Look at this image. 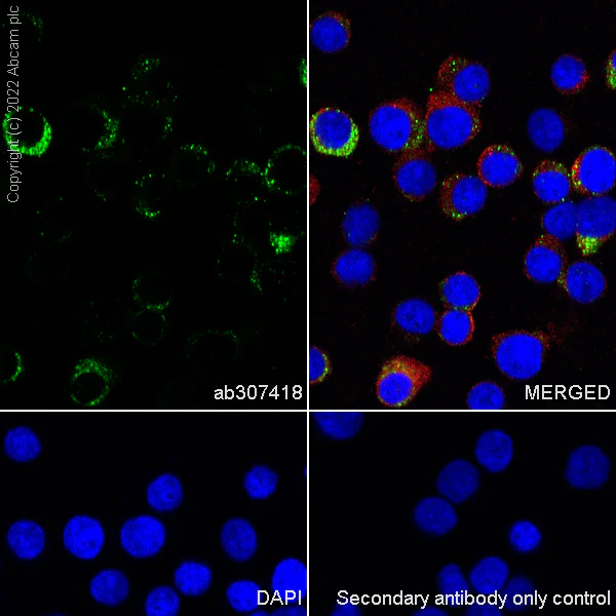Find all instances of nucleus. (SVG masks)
<instances>
[{
    "label": "nucleus",
    "instance_id": "obj_1",
    "mask_svg": "<svg viewBox=\"0 0 616 616\" xmlns=\"http://www.w3.org/2000/svg\"><path fill=\"white\" fill-rule=\"evenodd\" d=\"M423 117L429 150L464 146L482 129L479 107L461 102L440 90L429 96Z\"/></svg>",
    "mask_w": 616,
    "mask_h": 616
},
{
    "label": "nucleus",
    "instance_id": "obj_2",
    "mask_svg": "<svg viewBox=\"0 0 616 616\" xmlns=\"http://www.w3.org/2000/svg\"><path fill=\"white\" fill-rule=\"evenodd\" d=\"M373 140L389 152L405 153L428 147L425 117L407 98L387 101L374 109L369 121Z\"/></svg>",
    "mask_w": 616,
    "mask_h": 616
},
{
    "label": "nucleus",
    "instance_id": "obj_3",
    "mask_svg": "<svg viewBox=\"0 0 616 616\" xmlns=\"http://www.w3.org/2000/svg\"><path fill=\"white\" fill-rule=\"evenodd\" d=\"M550 339L544 332L511 331L493 337L494 361L506 376L525 381L542 371Z\"/></svg>",
    "mask_w": 616,
    "mask_h": 616
},
{
    "label": "nucleus",
    "instance_id": "obj_4",
    "mask_svg": "<svg viewBox=\"0 0 616 616\" xmlns=\"http://www.w3.org/2000/svg\"><path fill=\"white\" fill-rule=\"evenodd\" d=\"M432 377L433 370L425 363L406 356L395 357L384 364L377 378V398L389 408H404Z\"/></svg>",
    "mask_w": 616,
    "mask_h": 616
},
{
    "label": "nucleus",
    "instance_id": "obj_5",
    "mask_svg": "<svg viewBox=\"0 0 616 616\" xmlns=\"http://www.w3.org/2000/svg\"><path fill=\"white\" fill-rule=\"evenodd\" d=\"M438 90L470 105L481 107L491 89L489 70L481 63L450 55L439 67Z\"/></svg>",
    "mask_w": 616,
    "mask_h": 616
},
{
    "label": "nucleus",
    "instance_id": "obj_6",
    "mask_svg": "<svg viewBox=\"0 0 616 616\" xmlns=\"http://www.w3.org/2000/svg\"><path fill=\"white\" fill-rule=\"evenodd\" d=\"M616 229V203L608 196L588 197L577 205L575 237L585 257L596 254L613 237Z\"/></svg>",
    "mask_w": 616,
    "mask_h": 616
},
{
    "label": "nucleus",
    "instance_id": "obj_7",
    "mask_svg": "<svg viewBox=\"0 0 616 616\" xmlns=\"http://www.w3.org/2000/svg\"><path fill=\"white\" fill-rule=\"evenodd\" d=\"M311 138L317 150L336 157H349L360 133L349 114L337 108H323L311 120Z\"/></svg>",
    "mask_w": 616,
    "mask_h": 616
},
{
    "label": "nucleus",
    "instance_id": "obj_8",
    "mask_svg": "<svg viewBox=\"0 0 616 616\" xmlns=\"http://www.w3.org/2000/svg\"><path fill=\"white\" fill-rule=\"evenodd\" d=\"M570 178L572 187L588 197L608 194L616 181V160L613 152L600 145L584 150L574 161Z\"/></svg>",
    "mask_w": 616,
    "mask_h": 616
},
{
    "label": "nucleus",
    "instance_id": "obj_9",
    "mask_svg": "<svg viewBox=\"0 0 616 616\" xmlns=\"http://www.w3.org/2000/svg\"><path fill=\"white\" fill-rule=\"evenodd\" d=\"M487 197V186L478 176L456 173L443 180L439 201L448 218L461 221L480 212Z\"/></svg>",
    "mask_w": 616,
    "mask_h": 616
},
{
    "label": "nucleus",
    "instance_id": "obj_10",
    "mask_svg": "<svg viewBox=\"0 0 616 616\" xmlns=\"http://www.w3.org/2000/svg\"><path fill=\"white\" fill-rule=\"evenodd\" d=\"M393 175L402 195L412 202L426 199L437 185L436 168L425 148L402 153Z\"/></svg>",
    "mask_w": 616,
    "mask_h": 616
},
{
    "label": "nucleus",
    "instance_id": "obj_11",
    "mask_svg": "<svg viewBox=\"0 0 616 616\" xmlns=\"http://www.w3.org/2000/svg\"><path fill=\"white\" fill-rule=\"evenodd\" d=\"M611 460L598 446L585 445L569 454L565 480L581 490H595L604 486L610 476Z\"/></svg>",
    "mask_w": 616,
    "mask_h": 616
},
{
    "label": "nucleus",
    "instance_id": "obj_12",
    "mask_svg": "<svg viewBox=\"0 0 616 616\" xmlns=\"http://www.w3.org/2000/svg\"><path fill=\"white\" fill-rule=\"evenodd\" d=\"M568 267L563 244L549 235L539 237L524 260L526 276L542 284L558 282Z\"/></svg>",
    "mask_w": 616,
    "mask_h": 616
},
{
    "label": "nucleus",
    "instance_id": "obj_13",
    "mask_svg": "<svg viewBox=\"0 0 616 616\" xmlns=\"http://www.w3.org/2000/svg\"><path fill=\"white\" fill-rule=\"evenodd\" d=\"M121 544L134 558L156 556L165 546L167 532L164 524L152 516L129 519L121 530Z\"/></svg>",
    "mask_w": 616,
    "mask_h": 616
},
{
    "label": "nucleus",
    "instance_id": "obj_14",
    "mask_svg": "<svg viewBox=\"0 0 616 616\" xmlns=\"http://www.w3.org/2000/svg\"><path fill=\"white\" fill-rule=\"evenodd\" d=\"M477 169L478 177L486 186L503 188L521 176L523 165L510 146L493 144L482 152Z\"/></svg>",
    "mask_w": 616,
    "mask_h": 616
},
{
    "label": "nucleus",
    "instance_id": "obj_15",
    "mask_svg": "<svg viewBox=\"0 0 616 616\" xmlns=\"http://www.w3.org/2000/svg\"><path fill=\"white\" fill-rule=\"evenodd\" d=\"M63 543L74 557L85 561L94 560L105 544L103 526L92 517L74 516L64 528Z\"/></svg>",
    "mask_w": 616,
    "mask_h": 616
},
{
    "label": "nucleus",
    "instance_id": "obj_16",
    "mask_svg": "<svg viewBox=\"0 0 616 616\" xmlns=\"http://www.w3.org/2000/svg\"><path fill=\"white\" fill-rule=\"evenodd\" d=\"M559 285L576 302L589 304L606 291V279L600 269L588 261H576L566 268Z\"/></svg>",
    "mask_w": 616,
    "mask_h": 616
},
{
    "label": "nucleus",
    "instance_id": "obj_17",
    "mask_svg": "<svg viewBox=\"0 0 616 616\" xmlns=\"http://www.w3.org/2000/svg\"><path fill=\"white\" fill-rule=\"evenodd\" d=\"M480 481V473L470 461L456 459L439 473L436 487L450 503L460 505L476 494Z\"/></svg>",
    "mask_w": 616,
    "mask_h": 616
},
{
    "label": "nucleus",
    "instance_id": "obj_18",
    "mask_svg": "<svg viewBox=\"0 0 616 616\" xmlns=\"http://www.w3.org/2000/svg\"><path fill=\"white\" fill-rule=\"evenodd\" d=\"M532 187L536 197L546 204L564 202L572 190L570 172L558 161L544 160L533 171Z\"/></svg>",
    "mask_w": 616,
    "mask_h": 616
},
{
    "label": "nucleus",
    "instance_id": "obj_19",
    "mask_svg": "<svg viewBox=\"0 0 616 616\" xmlns=\"http://www.w3.org/2000/svg\"><path fill=\"white\" fill-rule=\"evenodd\" d=\"M271 588L283 603L298 604L306 598L308 571L306 565L295 558L282 560L272 575Z\"/></svg>",
    "mask_w": 616,
    "mask_h": 616
},
{
    "label": "nucleus",
    "instance_id": "obj_20",
    "mask_svg": "<svg viewBox=\"0 0 616 616\" xmlns=\"http://www.w3.org/2000/svg\"><path fill=\"white\" fill-rule=\"evenodd\" d=\"M413 521L421 532L443 536L456 527L458 516L449 500L432 496L420 500L416 505Z\"/></svg>",
    "mask_w": 616,
    "mask_h": 616
},
{
    "label": "nucleus",
    "instance_id": "obj_21",
    "mask_svg": "<svg viewBox=\"0 0 616 616\" xmlns=\"http://www.w3.org/2000/svg\"><path fill=\"white\" fill-rule=\"evenodd\" d=\"M528 136L539 150L553 152L564 142L566 126L561 114L552 108H537L528 118Z\"/></svg>",
    "mask_w": 616,
    "mask_h": 616
},
{
    "label": "nucleus",
    "instance_id": "obj_22",
    "mask_svg": "<svg viewBox=\"0 0 616 616\" xmlns=\"http://www.w3.org/2000/svg\"><path fill=\"white\" fill-rule=\"evenodd\" d=\"M511 436L502 430L484 432L477 440L475 455L479 464L491 474L506 471L514 458Z\"/></svg>",
    "mask_w": 616,
    "mask_h": 616
},
{
    "label": "nucleus",
    "instance_id": "obj_23",
    "mask_svg": "<svg viewBox=\"0 0 616 616\" xmlns=\"http://www.w3.org/2000/svg\"><path fill=\"white\" fill-rule=\"evenodd\" d=\"M351 22L343 14L327 12L318 17L311 27L313 44L325 53H335L348 46Z\"/></svg>",
    "mask_w": 616,
    "mask_h": 616
},
{
    "label": "nucleus",
    "instance_id": "obj_24",
    "mask_svg": "<svg viewBox=\"0 0 616 616\" xmlns=\"http://www.w3.org/2000/svg\"><path fill=\"white\" fill-rule=\"evenodd\" d=\"M380 218L371 205L355 204L345 212L342 229L345 240L353 247H365L377 237Z\"/></svg>",
    "mask_w": 616,
    "mask_h": 616
},
{
    "label": "nucleus",
    "instance_id": "obj_25",
    "mask_svg": "<svg viewBox=\"0 0 616 616\" xmlns=\"http://www.w3.org/2000/svg\"><path fill=\"white\" fill-rule=\"evenodd\" d=\"M220 538L226 555L237 562H247L257 552L258 537L256 530L245 519L228 520L222 527Z\"/></svg>",
    "mask_w": 616,
    "mask_h": 616
},
{
    "label": "nucleus",
    "instance_id": "obj_26",
    "mask_svg": "<svg viewBox=\"0 0 616 616\" xmlns=\"http://www.w3.org/2000/svg\"><path fill=\"white\" fill-rule=\"evenodd\" d=\"M551 80L560 93L575 95L588 86L591 76L583 59L563 54L552 65Z\"/></svg>",
    "mask_w": 616,
    "mask_h": 616
},
{
    "label": "nucleus",
    "instance_id": "obj_27",
    "mask_svg": "<svg viewBox=\"0 0 616 616\" xmlns=\"http://www.w3.org/2000/svg\"><path fill=\"white\" fill-rule=\"evenodd\" d=\"M312 417L321 433L335 441L353 439L365 421V414L360 411H315Z\"/></svg>",
    "mask_w": 616,
    "mask_h": 616
},
{
    "label": "nucleus",
    "instance_id": "obj_28",
    "mask_svg": "<svg viewBox=\"0 0 616 616\" xmlns=\"http://www.w3.org/2000/svg\"><path fill=\"white\" fill-rule=\"evenodd\" d=\"M394 319L402 330L416 335H428L437 324L435 308L422 299L401 302L396 307Z\"/></svg>",
    "mask_w": 616,
    "mask_h": 616
},
{
    "label": "nucleus",
    "instance_id": "obj_29",
    "mask_svg": "<svg viewBox=\"0 0 616 616\" xmlns=\"http://www.w3.org/2000/svg\"><path fill=\"white\" fill-rule=\"evenodd\" d=\"M510 568L502 558L489 556L477 563L470 573L473 589L481 596L493 597L509 580Z\"/></svg>",
    "mask_w": 616,
    "mask_h": 616
},
{
    "label": "nucleus",
    "instance_id": "obj_30",
    "mask_svg": "<svg viewBox=\"0 0 616 616\" xmlns=\"http://www.w3.org/2000/svg\"><path fill=\"white\" fill-rule=\"evenodd\" d=\"M333 271L335 277L345 285H366L374 278L375 262L366 251L349 250L338 257Z\"/></svg>",
    "mask_w": 616,
    "mask_h": 616
},
{
    "label": "nucleus",
    "instance_id": "obj_31",
    "mask_svg": "<svg viewBox=\"0 0 616 616\" xmlns=\"http://www.w3.org/2000/svg\"><path fill=\"white\" fill-rule=\"evenodd\" d=\"M8 544L18 558L33 560L45 550L46 533L40 524L20 520L11 526L8 532Z\"/></svg>",
    "mask_w": 616,
    "mask_h": 616
},
{
    "label": "nucleus",
    "instance_id": "obj_32",
    "mask_svg": "<svg viewBox=\"0 0 616 616\" xmlns=\"http://www.w3.org/2000/svg\"><path fill=\"white\" fill-rule=\"evenodd\" d=\"M441 294L447 307L472 311L481 298V289L473 276L457 273L441 284Z\"/></svg>",
    "mask_w": 616,
    "mask_h": 616
},
{
    "label": "nucleus",
    "instance_id": "obj_33",
    "mask_svg": "<svg viewBox=\"0 0 616 616\" xmlns=\"http://www.w3.org/2000/svg\"><path fill=\"white\" fill-rule=\"evenodd\" d=\"M92 597L107 606H118L130 593L126 575L117 569H105L93 577L90 585Z\"/></svg>",
    "mask_w": 616,
    "mask_h": 616
},
{
    "label": "nucleus",
    "instance_id": "obj_34",
    "mask_svg": "<svg viewBox=\"0 0 616 616\" xmlns=\"http://www.w3.org/2000/svg\"><path fill=\"white\" fill-rule=\"evenodd\" d=\"M146 496L149 506L154 511L171 512L182 503V484L176 476L164 474L148 485Z\"/></svg>",
    "mask_w": 616,
    "mask_h": 616
},
{
    "label": "nucleus",
    "instance_id": "obj_35",
    "mask_svg": "<svg viewBox=\"0 0 616 616\" xmlns=\"http://www.w3.org/2000/svg\"><path fill=\"white\" fill-rule=\"evenodd\" d=\"M175 585L185 596L198 597L205 594L212 585L211 568L200 562L185 561L175 571Z\"/></svg>",
    "mask_w": 616,
    "mask_h": 616
},
{
    "label": "nucleus",
    "instance_id": "obj_36",
    "mask_svg": "<svg viewBox=\"0 0 616 616\" xmlns=\"http://www.w3.org/2000/svg\"><path fill=\"white\" fill-rule=\"evenodd\" d=\"M475 332L471 311L450 308L440 320L439 335L446 343L460 346L469 343Z\"/></svg>",
    "mask_w": 616,
    "mask_h": 616
},
{
    "label": "nucleus",
    "instance_id": "obj_37",
    "mask_svg": "<svg viewBox=\"0 0 616 616\" xmlns=\"http://www.w3.org/2000/svg\"><path fill=\"white\" fill-rule=\"evenodd\" d=\"M576 215L577 205L571 200H566L556 204L544 214L542 226L547 235L562 243L575 235Z\"/></svg>",
    "mask_w": 616,
    "mask_h": 616
},
{
    "label": "nucleus",
    "instance_id": "obj_38",
    "mask_svg": "<svg viewBox=\"0 0 616 616\" xmlns=\"http://www.w3.org/2000/svg\"><path fill=\"white\" fill-rule=\"evenodd\" d=\"M439 591L451 607L466 604L471 596V587L460 567L454 563L445 565L437 576Z\"/></svg>",
    "mask_w": 616,
    "mask_h": 616
},
{
    "label": "nucleus",
    "instance_id": "obj_39",
    "mask_svg": "<svg viewBox=\"0 0 616 616\" xmlns=\"http://www.w3.org/2000/svg\"><path fill=\"white\" fill-rule=\"evenodd\" d=\"M499 606L510 612L519 613L533 605L536 595L535 586L524 575H518L504 586L497 594Z\"/></svg>",
    "mask_w": 616,
    "mask_h": 616
},
{
    "label": "nucleus",
    "instance_id": "obj_40",
    "mask_svg": "<svg viewBox=\"0 0 616 616\" xmlns=\"http://www.w3.org/2000/svg\"><path fill=\"white\" fill-rule=\"evenodd\" d=\"M7 455L17 462H29L42 452V444L35 433L26 427H17L7 433L4 442Z\"/></svg>",
    "mask_w": 616,
    "mask_h": 616
},
{
    "label": "nucleus",
    "instance_id": "obj_41",
    "mask_svg": "<svg viewBox=\"0 0 616 616\" xmlns=\"http://www.w3.org/2000/svg\"><path fill=\"white\" fill-rule=\"evenodd\" d=\"M226 599L231 608L237 612L251 613L266 602V595L256 583L240 580L229 585L226 590Z\"/></svg>",
    "mask_w": 616,
    "mask_h": 616
},
{
    "label": "nucleus",
    "instance_id": "obj_42",
    "mask_svg": "<svg viewBox=\"0 0 616 616\" xmlns=\"http://www.w3.org/2000/svg\"><path fill=\"white\" fill-rule=\"evenodd\" d=\"M467 405L471 410L497 411L506 406V396L502 388L491 381H483L470 391Z\"/></svg>",
    "mask_w": 616,
    "mask_h": 616
},
{
    "label": "nucleus",
    "instance_id": "obj_43",
    "mask_svg": "<svg viewBox=\"0 0 616 616\" xmlns=\"http://www.w3.org/2000/svg\"><path fill=\"white\" fill-rule=\"evenodd\" d=\"M279 484L278 474L265 467H253L244 478V488L251 499L264 500L276 493Z\"/></svg>",
    "mask_w": 616,
    "mask_h": 616
},
{
    "label": "nucleus",
    "instance_id": "obj_44",
    "mask_svg": "<svg viewBox=\"0 0 616 616\" xmlns=\"http://www.w3.org/2000/svg\"><path fill=\"white\" fill-rule=\"evenodd\" d=\"M543 535L541 530L528 520H520L512 525L509 531V542L513 550L520 554H529L541 546Z\"/></svg>",
    "mask_w": 616,
    "mask_h": 616
},
{
    "label": "nucleus",
    "instance_id": "obj_45",
    "mask_svg": "<svg viewBox=\"0 0 616 616\" xmlns=\"http://www.w3.org/2000/svg\"><path fill=\"white\" fill-rule=\"evenodd\" d=\"M180 605V598L172 588L158 587L149 593L145 613L148 616H176Z\"/></svg>",
    "mask_w": 616,
    "mask_h": 616
},
{
    "label": "nucleus",
    "instance_id": "obj_46",
    "mask_svg": "<svg viewBox=\"0 0 616 616\" xmlns=\"http://www.w3.org/2000/svg\"><path fill=\"white\" fill-rule=\"evenodd\" d=\"M331 366L328 356L312 346L310 351V381L312 384H317L325 380L330 374Z\"/></svg>",
    "mask_w": 616,
    "mask_h": 616
},
{
    "label": "nucleus",
    "instance_id": "obj_47",
    "mask_svg": "<svg viewBox=\"0 0 616 616\" xmlns=\"http://www.w3.org/2000/svg\"><path fill=\"white\" fill-rule=\"evenodd\" d=\"M470 616H502L503 609L499 605L491 602H475L467 609Z\"/></svg>",
    "mask_w": 616,
    "mask_h": 616
},
{
    "label": "nucleus",
    "instance_id": "obj_48",
    "mask_svg": "<svg viewBox=\"0 0 616 616\" xmlns=\"http://www.w3.org/2000/svg\"><path fill=\"white\" fill-rule=\"evenodd\" d=\"M361 614V609L351 602H342L337 604L331 613V615L334 616H359Z\"/></svg>",
    "mask_w": 616,
    "mask_h": 616
},
{
    "label": "nucleus",
    "instance_id": "obj_49",
    "mask_svg": "<svg viewBox=\"0 0 616 616\" xmlns=\"http://www.w3.org/2000/svg\"><path fill=\"white\" fill-rule=\"evenodd\" d=\"M272 614L275 616H305L307 611L302 606L291 604L287 607L275 610Z\"/></svg>",
    "mask_w": 616,
    "mask_h": 616
},
{
    "label": "nucleus",
    "instance_id": "obj_50",
    "mask_svg": "<svg viewBox=\"0 0 616 616\" xmlns=\"http://www.w3.org/2000/svg\"><path fill=\"white\" fill-rule=\"evenodd\" d=\"M413 615L415 616H447L448 613L443 609L433 607V606H427V607H423L419 609L418 611L414 612Z\"/></svg>",
    "mask_w": 616,
    "mask_h": 616
},
{
    "label": "nucleus",
    "instance_id": "obj_51",
    "mask_svg": "<svg viewBox=\"0 0 616 616\" xmlns=\"http://www.w3.org/2000/svg\"><path fill=\"white\" fill-rule=\"evenodd\" d=\"M251 615L252 616H267L268 614H267V612H265L263 610H260V611L252 612Z\"/></svg>",
    "mask_w": 616,
    "mask_h": 616
}]
</instances>
